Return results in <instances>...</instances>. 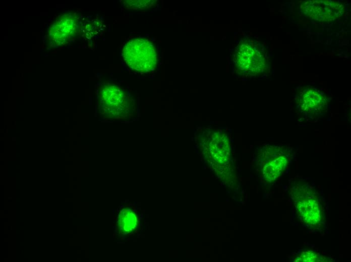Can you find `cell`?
Wrapping results in <instances>:
<instances>
[{"mask_svg":"<svg viewBox=\"0 0 351 262\" xmlns=\"http://www.w3.org/2000/svg\"><path fill=\"white\" fill-rule=\"evenodd\" d=\"M237 67L247 75H256L262 71L264 57L261 51L251 43H242L237 54Z\"/></svg>","mask_w":351,"mask_h":262,"instance_id":"277c9868","label":"cell"},{"mask_svg":"<svg viewBox=\"0 0 351 262\" xmlns=\"http://www.w3.org/2000/svg\"><path fill=\"white\" fill-rule=\"evenodd\" d=\"M125 2V7L129 9H146L151 8L154 3L152 1H127Z\"/></svg>","mask_w":351,"mask_h":262,"instance_id":"9c48e42d","label":"cell"},{"mask_svg":"<svg viewBox=\"0 0 351 262\" xmlns=\"http://www.w3.org/2000/svg\"><path fill=\"white\" fill-rule=\"evenodd\" d=\"M318 260V256L315 252L308 250L303 251L298 254L295 259L296 261H316Z\"/></svg>","mask_w":351,"mask_h":262,"instance_id":"30bf717a","label":"cell"},{"mask_svg":"<svg viewBox=\"0 0 351 262\" xmlns=\"http://www.w3.org/2000/svg\"><path fill=\"white\" fill-rule=\"evenodd\" d=\"M100 103L115 118L126 120L136 115V98L128 87L119 84L105 86L100 92Z\"/></svg>","mask_w":351,"mask_h":262,"instance_id":"7a4b0ae2","label":"cell"},{"mask_svg":"<svg viewBox=\"0 0 351 262\" xmlns=\"http://www.w3.org/2000/svg\"><path fill=\"white\" fill-rule=\"evenodd\" d=\"M295 196L297 210L305 222L312 225L318 223L322 216L321 205L312 191L302 189Z\"/></svg>","mask_w":351,"mask_h":262,"instance_id":"3957f363","label":"cell"},{"mask_svg":"<svg viewBox=\"0 0 351 262\" xmlns=\"http://www.w3.org/2000/svg\"><path fill=\"white\" fill-rule=\"evenodd\" d=\"M317 4L315 5L314 3L312 6H306L305 7H309L307 10V14L311 16H316L315 18L318 19L319 15H321L319 19H330L335 18L338 15L340 9L339 6L336 3L327 2H316ZM306 10V9H305Z\"/></svg>","mask_w":351,"mask_h":262,"instance_id":"8992f818","label":"cell"},{"mask_svg":"<svg viewBox=\"0 0 351 262\" xmlns=\"http://www.w3.org/2000/svg\"><path fill=\"white\" fill-rule=\"evenodd\" d=\"M265 164L263 173L266 179L269 181L275 180L280 175L286 168L287 158L282 151H276Z\"/></svg>","mask_w":351,"mask_h":262,"instance_id":"5b68a950","label":"cell"},{"mask_svg":"<svg viewBox=\"0 0 351 262\" xmlns=\"http://www.w3.org/2000/svg\"><path fill=\"white\" fill-rule=\"evenodd\" d=\"M118 218V228L122 232L128 233L134 231L138 226V217L136 213L130 209H123Z\"/></svg>","mask_w":351,"mask_h":262,"instance_id":"ba28073f","label":"cell"},{"mask_svg":"<svg viewBox=\"0 0 351 262\" xmlns=\"http://www.w3.org/2000/svg\"><path fill=\"white\" fill-rule=\"evenodd\" d=\"M325 105L323 95L313 89H308L301 98V106L303 111L309 114L319 111Z\"/></svg>","mask_w":351,"mask_h":262,"instance_id":"52a82bcc","label":"cell"},{"mask_svg":"<svg viewBox=\"0 0 351 262\" xmlns=\"http://www.w3.org/2000/svg\"><path fill=\"white\" fill-rule=\"evenodd\" d=\"M121 56L126 66L140 75L154 73L158 63L156 46L150 38L133 37L123 44Z\"/></svg>","mask_w":351,"mask_h":262,"instance_id":"6da1fadb","label":"cell"}]
</instances>
